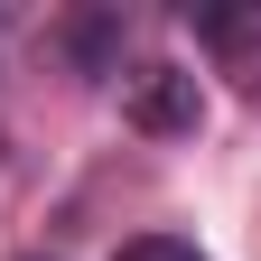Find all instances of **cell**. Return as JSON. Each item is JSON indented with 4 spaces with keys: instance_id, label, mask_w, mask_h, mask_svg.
I'll list each match as a JSON object with an SVG mask.
<instances>
[{
    "instance_id": "cell-1",
    "label": "cell",
    "mask_w": 261,
    "mask_h": 261,
    "mask_svg": "<svg viewBox=\"0 0 261 261\" xmlns=\"http://www.w3.org/2000/svg\"><path fill=\"white\" fill-rule=\"evenodd\" d=\"M121 121L149 130V140H187V130L205 121V84H196V65H140V75L121 84Z\"/></svg>"
},
{
    "instance_id": "cell-2",
    "label": "cell",
    "mask_w": 261,
    "mask_h": 261,
    "mask_svg": "<svg viewBox=\"0 0 261 261\" xmlns=\"http://www.w3.org/2000/svg\"><path fill=\"white\" fill-rule=\"evenodd\" d=\"M112 261H205V252H196L187 233H140V243H121Z\"/></svg>"
}]
</instances>
